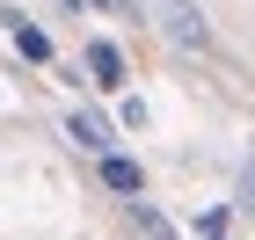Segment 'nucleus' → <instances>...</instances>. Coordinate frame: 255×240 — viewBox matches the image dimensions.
Returning <instances> with one entry per match:
<instances>
[{
	"instance_id": "nucleus-1",
	"label": "nucleus",
	"mask_w": 255,
	"mask_h": 240,
	"mask_svg": "<svg viewBox=\"0 0 255 240\" xmlns=\"http://www.w3.org/2000/svg\"><path fill=\"white\" fill-rule=\"evenodd\" d=\"M153 29L175 44V51H190V59H212L219 51V37H212V22H204L197 0H153Z\"/></svg>"
},
{
	"instance_id": "nucleus-2",
	"label": "nucleus",
	"mask_w": 255,
	"mask_h": 240,
	"mask_svg": "<svg viewBox=\"0 0 255 240\" xmlns=\"http://www.w3.org/2000/svg\"><path fill=\"white\" fill-rule=\"evenodd\" d=\"M66 139H73L80 153H95V160H110V153H117V124L102 117V109H73V117H66Z\"/></svg>"
},
{
	"instance_id": "nucleus-3",
	"label": "nucleus",
	"mask_w": 255,
	"mask_h": 240,
	"mask_svg": "<svg viewBox=\"0 0 255 240\" xmlns=\"http://www.w3.org/2000/svg\"><path fill=\"white\" fill-rule=\"evenodd\" d=\"M80 66H88V80H95L102 95H124V80H131V66H124V51L110 37H95L88 51H80Z\"/></svg>"
},
{
	"instance_id": "nucleus-4",
	"label": "nucleus",
	"mask_w": 255,
	"mask_h": 240,
	"mask_svg": "<svg viewBox=\"0 0 255 240\" xmlns=\"http://www.w3.org/2000/svg\"><path fill=\"white\" fill-rule=\"evenodd\" d=\"M95 167H102V189H110V197H124V204L146 197V167H138L131 153H110V160H95Z\"/></svg>"
},
{
	"instance_id": "nucleus-5",
	"label": "nucleus",
	"mask_w": 255,
	"mask_h": 240,
	"mask_svg": "<svg viewBox=\"0 0 255 240\" xmlns=\"http://www.w3.org/2000/svg\"><path fill=\"white\" fill-rule=\"evenodd\" d=\"M0 22H7V37H15V51H22L29 66H51V37H44V29L22 15V7H0Z\"/></svg>"
},
{
	"instance_id": "nucleus-6",
	"label": "nucleus",
	"mask_w": 255,
	"mask_h": 240,
	"mask_svg": "<svg viewBox=\"0 0 255 240\" xmlns=\"http://www.w3.org/2000/svg\"><path fill=\"white\" fill-rule=\"evenodd\" d=\"M124 211H131L138 240H182V233H175V219H168V211H153V204H146V197H138V204H124Z\"/></svg>"
},
{
	"instance_id": "nucleus-7",
	"label": "nucleus",
	"mask_w": 255,
	"mask_h": 240,
	"mask_svg": "<svg viewBox=\"0 0 255 240\" xmlns=\"http://www.w3.org/2000/svg\"><path fill=\"white\" fill-rule=\"evenodd\" d=\"M197 240H234V204H212L197 219Z\"/></svg>"
},
{
	"instance_id": "nucleus-8",
	"label": "nucleus",
	"mask_w": 255,
	"mask_h": 240,
	"mask_svg": "<svg viewBox=\"0 0 255 240\" xmlns=\"http://www.w3.org/2000/svg\"><path fill=\"white\" fill-rule=\"evenodd\" d=\"M241 211L255 219V160H241Z\"/></svg>"
},
{
	"instance_id": "nucleus-9",
	"label": "nucleus",
	"mask_w": 255,
	"mask_h": 240,
	"mask_svg": "<svg viewBox=\"0 0 255 240\" xmlns=\"http://www.w3.org/2000/svg\"><path fill=\"white\" fill-rule=\"evenodd\" d=\"M59 7H66V15H80V7H88V0H59Z\"/></svg>"
}]
</instances>
